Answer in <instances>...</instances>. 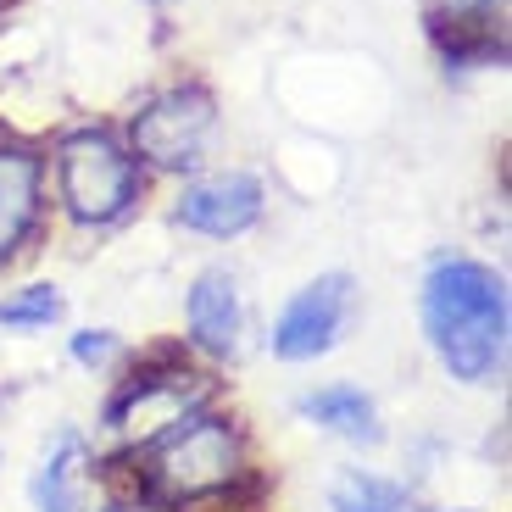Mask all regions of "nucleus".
Wrapping results in <instances>:
<instances>
[{"label": "nucleus", "mask_w": 512, "mask_h": 512, "mask_svg": "<svg viewBox=\"0 0 512 512\" xmlns=\"http://www.w3.org/2000/svg\"><path fill=\"white\" fill-rule=\"evenodd\" d=\"M95 512H167V507H156L151 496H140V490H128V485H112Z\"/></svg>", "instance_id": "dca6fc26"}, {"label": "nucleus", "mask_w": 512, "mask_h": 512, "mask_svg": "<svg viewBox=\"0 0 512 512\" xmlns=\"http://www.w3.org/2000/svg\"><path fill=\"white\" fill-rule=\"evenodd\" d=\"M51 218V184H45V151L28 140L0 134V279L23 268L45 240Z\"/></svg>", "instance_id": "0eeeda50"}, {"label": "nucleus", "mask_w": 512, "mask_h": 512, "mask_svg": "<svg viewBox=\"0 0 512 512\" xmlns=\"http://www.w3.org/2000/svg\"><path fill=\"white\" fill-rule=\"evenodd\" d=\"M106 479L140 490L167 512H268L273 496L251 423L229 401L184 412L145 446L106 451Z\"/></svg>", "instance_id": "f257e3e1"}, {"label": "nucleus", "mask_w": 512, "mask_h": 512, "mask_svg": "<svg viewBox=\"0 0 512 512\" xmlns=\"http://www.w3.org/2000/svg\"><path fill=\"white\" fill-rule=\"evenodd\" d=\"M62 318H67V295L51 279H28L0 290V329L6 334H39V329H56Z\"/></svg>", "instance_id": "4468645a"}, {"label": "nucleus", "mask_w": 512, "mask_h": 512, "mask_svg": "<svg viewBox=\"0 0 512 512\" xmlns=\"http://www.w3.org/2000/svg\"><path fill=\"white\" fill-rule=\"evenodd\" d=\"M106 490H112V479H106L101 440H90L78 423H62L45 440L34 474H28L34 512H95L106 501Z\"/></svg>", "instance_id": "1a4fd4ad"}, {"label": "nucleus", "mask_w": 512, "mask_h": 512, "mask_svg": "<svg viewBox=\"0 0 512 512\" xmlns=\"http://www.w3.org/2000/svg\"><path fill=\"white\" fill-rule=\"evenodd\" d=\"M440 512H479V507H440Z\"/></svg>", "instance_id": "f3484780"}, {"label": "nucleus", "mask_w": 512, "mask_h": 512, "mask_svg": "<svg viewBox=\"0 0 512 512\" xmlns=\"http://www.w3.org/2000/svg\"><path fill=\"white\" fill-rule=\"evenodd\" d=\"M268 212V190L251 167H212L179 184L173 195V223L201 240H240L262 223Z\"/></svg>", "instance_id": "6e6552de"}, {"label": "nucleus", "mask_w": 512, "mask_h": 512, "mask_svg": "<svg viewBox=\"0 0 512 512\" xmlns=\"http://www.w3.org/2000/svg\"><path fill=\"white\" fill-rule=\"evenodd\" d=\"M151 6H179V0H151Z\"/></svg>", "instance_id": "a211bd4d"}, {"label": "nucleus", "mask_w": 512, "mask_h": 512, "mask_svg": "<svg viewBox=\"0 0 512 512\" xmlns=\"http://www.w3.org/2000/svg\"><path fill=\"white\" fill-rule=\"evenodd\" d=\"M423 23L451 73L507 62V0H435Z\"/></svg>", "instance_id": "9b49d317"}, {"label": "nucleus", "mask_w": 512, "mask_h": 512, "mask_svg": "<svg viewBox=\"0 0 512 512\" xmlns=\"http://www.w3.org/2000/svg\"><path fill=\"white\" fill-rule=\"evenodd\" d=\"M212 401H223L218 368L190 357L184 340L128 351V362L112 373V390L101 401V423H95L106 440L101 451L145 446L151 435H162L167 423H179L195 407H212Z\"/></svg>", "instance_id": "7ed1b4c3"}, {"label": "nucleus", "mask_w": 512, "mask_h": 512, "mask_svg": "<svg viewBox=\"0 0 512 512\" xmlns=\"http://www.w3.org/2000/svg\"><path fill=\"white\" fill-rule=\"evenodd\" d=\"M351 318H357V279L351 273H318L279 307L268 329V357L284 362V368H307V362H323L329 351H340Z\"/></svg>", "instance_id": "423d86ee"}, {"label": "nucleus", "mask_w": 512, "mask_h": 512, "mask_svg": "<svg viewBox=\"0 0 512 512\" xmlns=\"http://www.w3.org/2000/svg\"><path fill=\"white\" fill-rule=\"evenodd\" d=\"M51 201L78 234H112L145 206L151 173L134 162L123 134L106 123H78L45 156Z\"/></svg>", "instance_id": "20e7f679"}, {"label": "nucleus", "mask_w": 512, "mask_h": 512, "mask_svg": "<svg viewBox=\"0 0 512 512\" xmlns=\"http://www.w3.org/2000/svg\"><path fill=\"white\" fill-rule=\"evenodd\" d=\"M418 318L435 362L468 390H490L512 362V295L507 273L479 256L446 251L423 268Z\"/></svg>", "instance_id": "f03ea898"}, {"label": "nucleus", "mask_w": 512, "mask_h": 512, "mask_svg": "<svg viewBox=\"0 0 512 512\" xmlns=\"http://www.w3.org/2000/svg\"><path fill=\"white\" fill-rule=\"evenodd\" d=\"M67 357L84 373L106 379V373H117L128 362V340L117 329H78V334H67Z\"/></svg>", "instance_id": "2eb2a0df"}, {"label": "nucleus", "mask_w": 512, "mask_h": 512, "mask_svg": "<svg viewBox=\"0 0 512 512\" xmlns=\"http://www.w3.org/2000/svg\"><path fill=\"white\" fill-rule=\"evenodd\" d=\"M0 462H6V457H0Z\"/></svg>", "instance_id": "aec40b11"}, {"label": "nucleus", "mask_w": 512, "mask_h": 512, "mask_svg": "<svg viewBox=\"0 0 512 512\" xmlns=\"http://www.w3.org/2000/svg\"><path fill=\"white\" fill-rule=\"evenodd\" d=\"M329 512H423L407 479L373 474V468H340L329 479Z\"/></svg>", "instance_id": "ddd939ff"}, {"label": "nucleus", "mask_w": 512, "mask_h": 512, "mask_svg": "<svg viewBox=\"0 0 512 512\" xmlns=\"http://www.w3.org/2000/svg\"><path fill=\"white\" fill-rule=\"evenodd\" d=\"M184 351L201 357L206 368H229L240 362L245 351V295H240V279H234L223 262L201 268L184 290Z\"/></svg>", "instance_id": "9d476101"}, {"label": "nucleus", "mask_w": 512, "mask_h": 512, "mask_svg": "<svg viewBox=\"0 0 512 512\" xmlns=\"http://www.w3.org/2000/svg\"><path fill=\"white\" fill-rule=\"evenodd\" d=\"M295 418L312 423L318 435H334L340 446H357V451L384 446V412L362 384H346V379L312 384V390L295 396Z\"/></svg>", "instance_id": "f8f14e48"}, {"label": "nucleus", "mask_w": 512, "mask_h": 512, "mask_svg": "<svg viewBox=\"0 0 512 512\" xmlns=\"http://www.w3.org/2000/svg\"><path fill=\"white\" fill-rule=\"evenodd\" d=\"M212 134H218V95L195 78H179V84L145 95L140 112L123 128V145L145 173H195Z\"/></svg>", "instance_id": "39448f33"}, {"label": "nucleus", "mask_w": 512, "mask_h": 512, "mask_svg": "<svg viewBox=\"0 0 512 512\" xmlns=\"http://www.w3.org/2000/svg\"><path fill=\"white\" fill-rule=\"evenodd\" d=\"M0 401H6V390H0Z\"/></svg>", "instance_id": "6ab92c4d"}]
</instances>
